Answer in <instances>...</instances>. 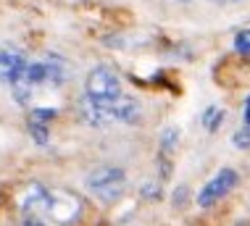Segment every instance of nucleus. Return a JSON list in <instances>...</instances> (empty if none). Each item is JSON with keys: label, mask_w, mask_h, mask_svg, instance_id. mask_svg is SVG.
Here are the masks:
<instances>
[{"label": "nucleus", "mask_w": 250, "mask_h": 226, "mask_svg": "<svg viewBox=\"0 0 250 226\" xmlns=\"http://www.w3.org/2000/svg\"><path fill=\"white\" fill-rule=\"evenodd\" d=\"M232 145L237 150H248L250 147V126H245V129H240V132L232 134Z\"/></svg>", "instance_id": "f8f14e48"}, {"label": "nucleus", "mask_w": 250, "mask_h": 226, "mask_svg": "<svg viewBox=\"0 0 250 226\" xmlns=\"http://www.w3.org/2000/svg\"><path fill=\"white\" fill-rule=\"evenodd\" d=\"M19 226H48V224H45V221H40V218H35V216H26V218H24V221L19 224Z\"/></svg>", "instance_id": "4468645a"}, {"label": "nucleus", "mask_w": 250, "mask_h": 226, "mask_svg": "<svg viewBox=\"0 0 250 226\" xmlns=\"http://www.w3.org/2000/svg\"><path fill=\"white\" fill-rule=\"evenodd\" d=\"M234 50L240 56H250V29H242L234 34Z\"/></svg>", "instance_id": "9b49d317"}, {"label": "nucleus", "mask_w": 250, "mask_h": 226, "mask_svg": "<svg viewBox=\"0 0 250 226\" xmlns=\"http://www.w3.org/2000/svg\"><path fill=\"white\" fill-rule=\"evenodd\" d=\"M84 187L90 189L92 197H98L100 203L111 205L124 197L126 192V174L119 166H100L84 176Z\"/></svg>", "instance_id": "f03ea898"}, {"label": "nucleus", "mask_w": 250, "mask_h": 226, "mask_svg": "<svg viewBox=\"0 0 250 226\" xmlns=\"http://www.w3.org/2000/svg\"><path fill=\"white\" fill-rule=\"evenodd\" d=\"M177 137H179V132H177V129H171V126H168L166 132H164V150L177 147Z\"/></svg>", "instance_id": "ddd939ff"}, {"label": "nucleus", "mask_w": 250, "mask_h": 226, "mask_svg": "<svg viewBox=\"0 0 250 226\" xmlns=\"http://www.w3.org/2000/svg\"><path fill=\"white\" fill-rule=\"evenodd\" d=\"M237 226H250V224H237Z\"/></svg>", "instance_id": "f3484780"}, {"label": "nucleus", "mask_w": 250, "mask_h": 226, "mask_svg": "<svg viewBox=\"0 0 250 226\" xmlns=\"http://www.w3.org/2000/svg\"><path fill=\"white\" fill-rule=\"evenodd\" d=\"M37 63H40V74H42V87H48V90H58L61 84H66V79L71 74L66 58L58 56V53H45Z\"/></svg>", "instance_id": "423d86ee"}, {"label": "nucleus", "mask_w": 250, "mask_h": 226, "mask_svg": "<svg viewBox=\"0 0 250 226\" xmlns=\"http://www.w3.org/2000/svg\"><path fill=\"white\" fill-rule=\"evenodd\" d=\"M84 95L92 100H111L121 95V79L111 66H95L84 79Z\"/></svg>", "instance_id": "20e7f679"}, {"label": "nucleus", "mask_w": 250, "mask_h": 226, "mask_svg": "<svg viewBox=\"0 0 250 226\" xmlns=\"http://www.w3.org/2000/svg\"><path fill=\"white\" fill-rule=\"evenodd\" d=\"M211 3H219V5H232V3H242V0H211Z\"/></svg>", "instance_id": "dca6fc26"}, {"label": "nucleus", "mask_w": 250, "mask_h": 226, "mask_svg": "<svg viewBox=\"0 0 250 226\" xmlns=\"http://www.w3.org/2000/svg\"><path fill=\"white\" fill-rule=\"evenodd\" d=\"M50 119H56V111H48V108H35L29 113V134L37 145H48V137H50Z\"/></svg>", "instance_id": "1a4fd4ad"}, {"label": "nucleus", "mask_w": 250, "mask_h": 226, "mask_svg": "<svg viewBox=\"0 0 250 226\" xmlns=\"http://www.w3.org/2000/svg\"><path fill=\"white\" fill-rule=\"evenodd\" d=\"M77 108H79V119L87 126H98V129L111 126V124H137L143 119L140 100L132 98V95H124V92L111 100H92L84 95Z\"/></svg>", "instance_id": "f257e3e1"}, {"label": "nucleus", "mask_w": 250, "mask_h": 226, "mask_svg": "<svg viewBox=\"0 0 250 226\" xmlns=\"http://www.w3.org/2000/svg\"><path fill=\"white\" fill-rule=\"evenodd\" d=\"M24 63H26V56L19 45L13 42L0 45V84H11V79L21 71Z\"/></svg>", "instance_id": "6e6552de"}, {"label": "nucleus", "mask_w": 250, "mask_h": 226, "mask_svg": "<svg viewBox=\"0 0 250 226\" xmlns=\"http://www.w3.org/2000/svg\"><path fill=\"white\" fill-rule=\"evenodd\" d=\"M19 208H21L24 216L42 218L45 210H48V187H42L37 182H29L21 189V195H19Z\"/></svg>", "instance_id": "0eeeda50"}, {"label": "nucleus", "mask_w": 250, "mask_h": 226, "mask_svg": "<svg viewBox=\"0 0 250 226\" xmlns=\"http://www.w3.org/2000/svg\"><path fill=\"white\" fill-rule=\"evenodd\" d=\"M240 184V174L234 168H219L216 174L203 184V189L198 192V205L200 208H211L216 205L219 200H224V197L232 192L234 187Z\"/></svg>", "instance_id": "39448f33"}, {"label": "nucleus", "mask_w": 250, "mask_h": 226, "mask_svg": "<svg viewBox=\"0 0 250 226\" xmlns=\"http://www.w3.org/2000/svg\"><path fill=\"white\" fill-rule=\"evenodd\" d=\"M221 119H224V111L211 105V108H206V113H203V126H206L208 132H216V129L221 126Z\"/></svg>", "instance_id": "9d476101"}, {"label": "nucleus", "mask_w": 250, "mask_h": 226, "mask_svg": "<svg viewBox=\"0 0 250 226\" xmlns=\"http://www.w3.org/2000/svg\"><path fill=\"white\" fill-rule=\"evenodd\" d=\"M245 124L250 126V98L245 100Z\"/></svg>", "instance_id": "2eb2a0df"}, {"label": "nucleus", "mask_w": 250, "mask_h": 226, "mask_svg": "<svg viewBox=\"0 0 250 226\" xmlns=\"http://www.w3.org/2000/svg\"><path fill=\"white\" fill-rule=\"evenodd\" d=\"M45 216L53 224L69 226L82 216V197L63 187H48V210Z\"/></svg>", "instance_id": "7ed1b4c3"}]
</instances>
